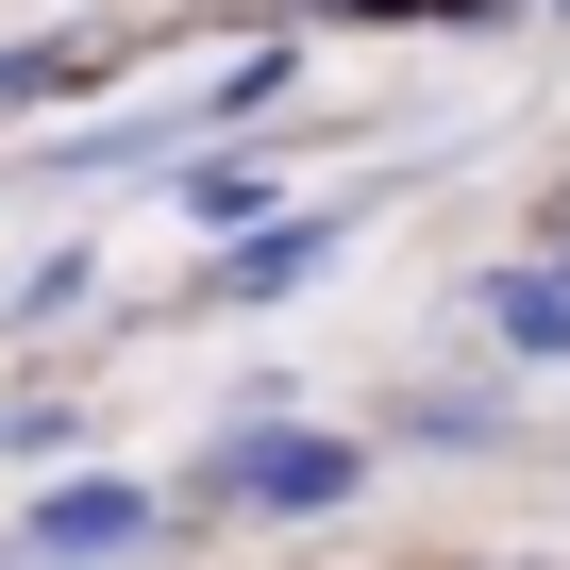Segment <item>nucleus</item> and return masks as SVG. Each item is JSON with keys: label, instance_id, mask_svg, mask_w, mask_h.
I'll return each instance as SVG.
<instances>
[{"label": "nucleus", "instance_id": "7ed1b4c3", "mask_svg": "<svg viewBox=\"0 0 570 570\" xmlns=\"http://www.w3.org/2000/svg\"><path fill=\"white\" fill-rule=\"evenodd\" d=\"M487 320H503L520 353H570V285H537V268H520V285H487Z\"/></svg>", "mask_w": 570, "mask_h": 570}, {"label": "nucleus", "instance_id": "f257e3e1", "mask_svg": "<svg viewBox=\"0 0 570 570\" xmlns=\"http://www.w3.org/2000/svg\"><path fill=\"white\" fill-rule=\"evenodd\" d=\"M202 487H218V503H252V520H320V503H353V487H370V453H353V436H235Z\"/></svg>", "mask_w": 570, "mask_h": 570}, {"label": "nucleus", "instance_id": "f03ea898", "mask_svg": "<svg viewBox=\"0 0 570 570\" xmlns=\"http://www.w3.org/2000/svg\"><path fill=\"white\" fill-rule=\"evenodd\" d=\"M135 537H151V487H118V470L35 503V553H135Z\"/></svg>", "mask_w": 570, "mask_h": 570}]
</instances>
